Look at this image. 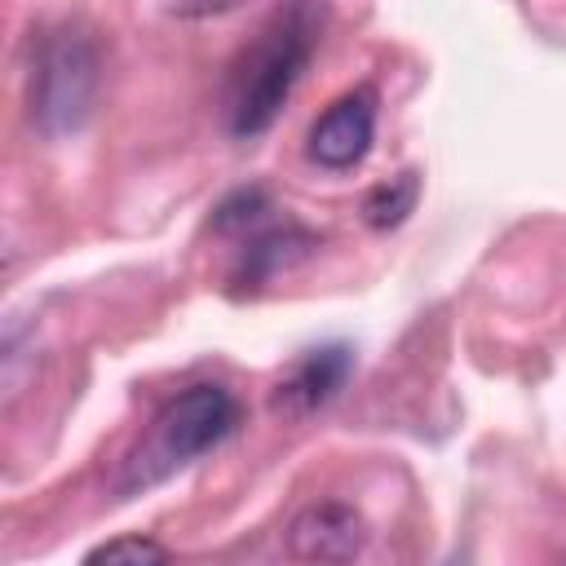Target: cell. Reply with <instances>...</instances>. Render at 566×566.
Masks as SVG:
<instances>
[{
	"label": "cell",
	"mask_w": 566,
	"mask_h": 566,
	"mask_svg": "<svg viewBox=\"0 0 566 566\" xmlns=\"http://www.w3.org/2000/svg\"><path fill=\"white\" fill-rule=\"evenodd\" d=\"M314 248H318V239H314L310 230H301V226H274V230L252 234L248 248H243V256H239V270H234L239 292H243V287L252 292V287L270 283L279 270L296 265V261L310 256Z\"/></svg>",
	"instance_id": "obj_7"
},
{
	"label": "cell",
	"mask_w": 566,
	"mask_h": 566,
	"mask_svg": "<svg viewBox=\"0 0 566 566\" xmlns=\"http://www.w3.org/2000/svg\"><path fill=\"white\" fill-rule=\"evenodd\" d=\"M97 88V53L84 35L57 31L44 40L40 66H35V115L49 133L80 128V119L93 106Z\"/></svg>",
	"instance_id": "obj_3"
},
{
	"label": "cell",
	"mask_w": 566,
	"mask_h": 566,
	"mask_svg": "<svg viewBox=\"0 0 566 566\" xmlns=\"http://www.w3.org/2000/svg\"><path fill=\"white\" fill-rule=\"evenodd\" d=\"M367 544V522L340 500L310 504L287 526V553L296 562H349Z\"/></svg>",
	"instance_id": "obj_6"
},
{
	"label": "cell",
	"mask_w": 566,
	"mask_h": 566,
	"mask_svg": "<svg viewBox=\"0 0 566 566\" xmlns=\"http://www.w3.org/2000/svg\"><path fill=\"white\" fill-rule=\"evenodd\" d=\"M354 371V349L349 345H318V349H305L292 371L274 385L270 394V411L274 416H287V420H305L314 416L318 407H327L345 380Z\"/></svg>",
	"instance_id": "obj_5"
},
{
	"label": "cell",
	"mask_w": 566,
	"mask_h": 566,
	"mask_svg": "<svg viewBox=\"0 0 566 566\" xmlns=\"http://www.w3.org/2000/svg\"><path fill=\"white\" fill-rule=\"evenodd\" d=\"M416 199H420V177L416 172H398V177H389L385 186H376L363 199V221L371 230H389L416 208Z\"/></svg>",
	"instance_id": "obj_8"
},
{
	"label": "cell",
	"mask_w": 566,
	"mask_h": 566,
	"mask_svg": "<svg viewBox=\"0 0 566 566\" xmlns=\"http://www.w3.org/2000/svg\"><path fill=\"white\" fill-rule=\"evenodd\" d=\"M234 4H243V0H172V9H177V13H186V18L221 13V9H234Z\"/></svg>",
	"instance_id": "obj_11"
},
{
	"label": "cell",
	"mask_w": 566,
	"mask_h": 566,
	"mask_svg": "<svg viewBox=\"0 0 566 566\" xmlns=\"http://www.w3.org/2000/svg\"><path fill=\"white\" fill-rule=\"evenodd\" d=\"M234 424H239V402L226 385H190L186 394L164 402L150 433L128 455L119 491H146V486L164 482L168 473H177L195 455L226 442L234 433Z\"/></svg>",
	"instance_id": "obj_2"
},
{
	"label": "cell",
	"mask_w": 566,
	"mask_h": 566,
	"mask_svg": "<svg viewBox=\"0 0 566 566\" xmlns=\"http://www.w3.org/2000/svg\"><path fill=\"white\" fill-rule=\"evenodd\" d=\"M318 31H323V18L314 0H292L287 9L274 13V22L261 31V40L243 53L234 71V93H230L234 137H256L279 119L283 102L292 97L296 80L314 57Z\"/></svg>",
	"instance_id": "obj_1"
},
{
	"label": "cell",
	"mask_w": 566,
	"mask_h": 566,
	"mask_svg": "<svg viewBox=\"0 0 566 566\" xmlns=\"http://www.w3.org/2000/svg\"><path fill=\"white\" fill-rule=\"evenodd\" d=\"M371 137H376V93H371V88H354V93L336 97V102L314 119L310 142H305V155H310L318 168L345 172V168H354V164L367 159Z\"/></svg>",
	"instance_id": "obj_4"
},
{
	"label": "cell",
	"mask_w": 566,
	"mask_h": 566,
	"mask_svg": "<svg viewBox=\"0 0 566 566\" xmlns=\"http://www.w3.org/2000/svg\"><path fill=\"white\" fill-rule=\"evenodd\" d=\"M88 566H97V562H133V566H142V562H168V548L164 544H155V539H146V535H119V539H106V544H97L88 557H84Z\"/></svg>",
	"instance_id": "obj_9"
},
{
	"label": "cell",
	"mask_w": 566,
	"mask_h": 566,
	"mask_svg": "<svg viewBox=\"0 0 566 566\" xmlns=\"http://www.w3.org/2000/svg\"><path fill=\"white\" fill-rule=\"evenodd\" d=\"M265 212H270L265 190L248 186V190H234V195L217 208L212 226H217V230H248V226H261V217H265Z\"/></svg>",
	"instance_id": "obj_10"
}]
</instances>
